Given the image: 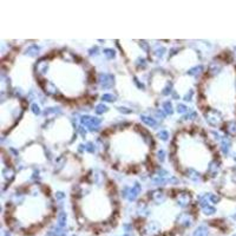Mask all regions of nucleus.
<instances>
[{"label": "nucleus", "instance_id": "f03ea898", "mask_svg": "<svg viewBox=\"0 0 236 236\" xmlns=\"http://www.w3.org/2000/svg\"><path fill=\"white\" fill-rule=\"evenodd\" d=\"M125 236H129V235H125Z\"/></svg>", "mask_w": 236, "mask_h": 236}, {"label": "nucleus", "instance_id": "f257e3e1", "mask_svg": "<svg viewBox=\"0 0 236 236\" xmlns=\"http://www.w3.org/2000/svg\"><path fill=\"white\" fill-rule=\"evenodd\" d=\"M194 236H208V231H207V229H205V228L201 227V228H198V229L195 231Z\"/></svg>", "mask_w": 236, "mask_h": 236}]
</instances>
